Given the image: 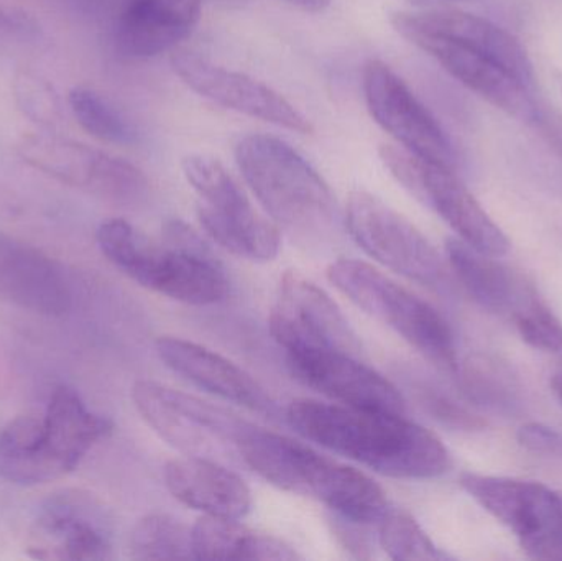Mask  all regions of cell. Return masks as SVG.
<instances>
[{"instance_id": "cell-1", "label": "cell", "mask_w": 562, "mask_h": 561, "mask_svg": "<svg viewBox=\"0 0 562 561\" xmlns=\"http://www.w3.org/2000/svg\"><path fill=\"white\" fill-rule=\"evenodd\" d=\"M286 420L306 440L383 476L435 480L452 464L445 444L405 414L296 399L288 405Z\"/></svg>"}, {"instance_id": "cell-2", "label": "cell", "mask_w": 562, "mask_h": 561, "mask_svg": "<svg viewBox=\"0 0 562 561\" xmlns=\"http://www.w3.org/2000/svg\"><path fill=\"white\" fill-rule=\"evenodd\" d=\"M240 461L272 486L317 501L340 519L370 526L390 507L385 491L362 471L276 431L254 427L240 444Z\"/></svg>"}, {"instance_id": "cell-3", "label": "cell", "mask_w": 562, "mask_h": 561, "mask_svg": "<svg viewBox=\"0 0 562 561\" xmlns=\"http://www.w3.org/2000/svg\"><path fill=\"white\" fill-rule=\"evenodd\" d=\"M112 431L68 385L52 392L43 415H20L0 431V478L16 486L52 483L75 471Z\"/></svg>"}, {"instance_id": "cell-4", "label": "cell", "mask_w": 562, "mask_h": 561, "mask_svg": "<svg viewBox=\"0 0 562 561\" xmlns=\"http://www.w3.org/2000/svg\"><path fill=\"white\" fill-rule=\"evenodd\" d=\"M236 161L277 226L301 237L321 236L333 226V191L290 144L272 135H247L236 145Z\"/></svg>"}, {"instance_id": "cell-5", "label": "cell", "mask_w": 562, "mask_h": 561, "mask_svg": "<svg viewBox=\"0 0 562 561\" xmlns=\"http://www.w3.org/2000/svg\"><path fill=\"white\" fill-rule=\"evenodd\" d=\"M327 279L353 305L454 375L459 362L454 333L435 306L363 260H336L327 267Z\"/></svg>"}, {"instance_id": "cell-6", "label": "cell", "mask_w": 562, "mask_h": 561, "mask_svg": "<svg viewBox=\"0 0 562 561\" xmlns=\"http://www.w3.org/2000/svg\"><path fill=\"white\" fill-rule=\"evenodd\" d=\"M132 402L145 424L187 457L234 461L240 458L244 438L256 427L226 408L148 379L135 382Z\"/></svg>"}, {"instance_id": "cell-7", "label": "cell", "mask_w": 562, "mask_h": 561, "mask_svg": "<svg viewBox=\"0 0 562 561\" xmlns=\"http://www.w3.org/2000/svg\"><path fill=\"white\" fill-rule=\"evenodd\" d=\"M183 173L201 200V227L217 246L252 262H270L279 256L280 227L259 214L220 160L190 155L183 160Z\"/></svg>"}, {"instance_id": "cell-8", "label": "cell", "mask_w": 562, "mask_h": 561, "mask_svg": "<svg viewBox=\"0 0 562 561\" xmlns=\"http://www.w3.org/2000/svg\"><path fill=\"white\" fill-rule=\"evenodd\" d=\"M346 224L357 246L386 269L436 292H452L448 260L398 211L369 191H353Z\"/></svg>"}, {"instance_id": "cell-9", "label": "cell", "mask_w": 562, "mask_h": 561, "mask_svg": "<svg viewBox=\"0 0 562 561\" xmlns=\"http://www.w3.org/2000/svg\"><path fill=\"white\" fill-rule=\"evenodd\" d=\"M131 279L168 299L198 306L223 302L231 285L203 237L180 220L165 223L161 243L148 244Z\"/></svg>"}, {"instance_id": "cell-10", "label": "cell", "mask_w": 562, "mask_h": 561, "mask_svg": "<svg viewBox=\"0 0 562 561\" xmlns=\"http://www.w3.org/2000/svg\"><path fill=\"white\" fill-rule=\"evenodd\" d=\"M462 490L535 560H562V494L537 481L462 473Z\"/></svg>"}, {"instance_id": "cell-11", "label": "cell", "mask_w": 562, "mask_h": 561, "mask_svg": "<svg viewBox=\"0 0 562 561\" xmlns=\"http://www.w3.org/2000/svg\"><path fill=\"white\" fill-rule=\"evenodd\" d=\"M16 150L35 170L117 206H137L150 193L148 178L135 165L81 142L32 134L20 141Z\"/></svg>"}, {"instance_id": "cell-12", "label": "cell", "mask_w": 562, "mask_h": 561, "mask_svg": "<svg viewBox=\"0 0 562 561\" xmlns=\"http://www.w3.org/2000/svg\"><path fill=\"white\" fill-rule=\"evenodd\" d=\"M380 157L398 183L416 200L435 210L459 239L487 256H507L510 240L459 180L456 171L426 164L390 145L380 148Z\"/></svg>"}, {"instance_id": "cell-13", "label": "cell", "mask_w": 562, "mask_h": 561, "mask_svg": "<svg viewBox=\"0 0 562 561\" xmlns=\"http://www.w3.org/2000/svg\"><path fill=\"white\" fill-rule=\"evenodd\" d=\"M363 96L370 115L413 157L456 171L458 150L438 119L419 101L405 79L386 63L370 59L363 68Z\"/></svg>"}, {"instance_id": "cell-14", "label": "cell", "mask_w": 562, "mask_h": 561, "mask_svg": "<svg viewBox=\"0 0 562 561\" xmlns=\"http://www.w3.org/2000/svg\"><path fill=\"white\" fill-rule=\"evenodd\" d=\"M112 519L104 504L88 491L49 494L30 532L29 556L46 561L112 559Z\"/></svg>"}, {"instance_id": "cell-15", "label": "cell", "mask_w": 562, "mask_h": 561, "mask_svg": "<svg viewBox=\"0 0 562 561\" xmlns=\"http://www.w3.org/2000/svg\"><path fill=\"white\" fill-rule=\"evenodd\" d=\"M270 333L284 352L334 349L360 356V341L342 310L296 270L284 273L270 313Z\"/></svg>"}, {"instance_id": "cell-16", "label": "cell", "mask_w": 562, "mask_h": 561, "mask_svg": "<svg viewBox=\"0 0 562 561\" xmlns=\"http://www.w3.org/2000/svg\"><path fill=\"white\" fill-rule=\"evenodd\" d=\"M171 66L188 88L214 104L297 134L313 132L310 119L280 92L244 72L216 65L193 52L175 53Z\"/></svg>"}, {"instance_id": "cell-17", "label": "cell", "mask_w": 562, "mask_h": 561, "mask_svg": "<svg viewBox=\"0 0 562 561\" xmlns=\"http://www.w3.org/2000/svg\"><path fill=\"white\" fill-rule=\"evenodd\" d=\"M291 374L301 384L346 407L405 414V397L359 356L334 349L284 352Z\"/></svg>"}, {"instance_id": "cell-18", "label": "cell", "mask_w": 562, "mask_h": 561, "mask_svg": "<svg viewBox=\"0 0 562 561\" xmlns=\"http://www.w3.org/2000/svg\"><path fill=\"white\" fill-rule=\"evenodd\" d=\"M400 35L422 52L428 53L452 78L495 108L518 121L528 124L537 122L541 108L535 101V89L525 85L497 59L479 52L474 46L432 33L409 30Z\"/></svg>"}, {"instance_id": "cell-19", "label": "cell", "mask_w": 562, "mask_h": 561, "mask_svg": "<svg viewBox=\"0 0 562 561\" xmlns=\"http://www.w3.org/2000/svg\"><path fill=\"white\" fill-rule=\"evenodd\" d=\"M203 0H122L112 42L128 59H148L183 42L201 19Z\"/></svg>"}, {"instance_id": "cell-20", "label": "cell", "mask_w": 562, "mask_h": 561, "mask_svg": "<svg viewBox=\"0 0 562 561\" xmlns=\"http://www.w3.org/2000/svg\"><path fill=\"white\" fill-rule=\"evenodd\" d=\"M0 300L45 316H63L72 305L61 267L42 250L0 234Z\"/></svg>"}, {"instance_id": "cell-21", "label": "cell", "mask_w": 562, "mask_h": 561, "mask_svg": "<svg viewBox=\"0 0 562 561\" xmlns=\"http://www.w3.org/2000/svg\"><path fill=\"white\" fill-rule=\"evenodd\" d=\"M157 355L175 374L204 392L257 412H272L273 402L259 382L220 352L175 336H161Z\"/></svg>"}, {"instance_id": "cell-22", "label": "cell", "mask_w": 562, "mask_h": 561, "mask_svg": "<svg viewBox=\"0 0 562 561\" xmlns=\"http://www.w3.org/2000/svg\"><path fill=\"white\" fill-rule=\"evenodd\" d=\"M164 478L175 500L203 516L244 519L252 509L246 481L220 461L183 455L168 461Z\"/></svg>"}, {"instance_id": "cell-23", "label": "cell", "mask_w": 562, "mask_h": 561, "mask_svg": "<svg viewBox=\"0 0 562 561\" xmlns=\"http://www.w3.org/2000/svg\"><path fill=\"white\" fill-rule=\"evenodd\" d=\"M446 256L449 269L465 292L482 308L495 315L515 319L540 296L537 287L527 277L498 262V257L487 256L459 237L446 240Z\"/></svg>"}, {"instance_id": "cell-24", "label": "cell", "mask_w": 562, "mask_h": 561, "mask_svg": "<svg viewBox=\"0 0 562 561\" xmlns=\"http://www.w3.org/2000/svg\"><path fill=\"white\" fill-rule=\"evenodd\" d=\"M396 32H425L458 40L497 59L535 89V69L527 49L505 29L484 16L465 12H400L392 16Z\"/></svg>"}, {"instance_id": "cell-25", "label": "cell", "mask_w": 562, "mask_h": 561, "mask_svg": "<svg viewBox=\"0 0 562 561\" xmlns=\"http://www.w3.org/2000/svg\"><path fill=\"white\" fill-rule=\"evenodd\" d=\"M194 559L300 560L301 556L279 537L244 526L240 519L203 516L193 527Z\"/></svg>"}, {"instance_id": "cell-26", "label": "cell", "mask_w": 562, "mask_h": 561, "mask_svg": "<svg viewBox=\"0 0 562 561\" xmlns=\"http://www.w3.org/2000/svg\"><path fill=\"white\" fill-rule=\"evenodd\" d=\"M454 375L461 394L475 407L504 417L524 414L527 405L524 384L504 359L474 352L458 362Z\"/></svg>"}, {"instance_id": "cell-27", "label": "cell", "mask_w": 562, "mask_h": 561, "mask_svg": "<svg viewBox=\"0 0 562 561\" xmlns=\"http://www.w3.org/2000/svg\"><path fill=\"white\" fill-rule=\"evenodd\" d=\"M128 552L134 560L194 559L193 530L177 517L150 514L135 524Z\"/></svg>"}, {"instance_id": "cell-28", "label": "cell", "mask_w": 562, "mask_h": 561, "mask_svg": "<svg viewBox=\"0 0 562 561\" xmlns=\"http://www.w3.org/2000/svg\"><path fill=\"white\" fill-rule=\"evenodd\" d=\"M69 108L78 124L92 137L115 145H132L138 141L135 125L104 96L88 88L69 92Z\"/></svg>"}, {"instance_id": "cell-29", "label": "cell", "mask_w": 562, "mask_h": 561, "mask_svg": "<svg viewBox=\"0 0 562 561\" xmlns=\"http://www.w3.org/2000/svg\"><path fill=\"white\" fill-rule=\"evenodd\" d=\"M379 542L386 556L393 560L426 561L448 560L429 539L418 520L403 509L389 507L379 520Z\"/></svg>"}, {"instance_id": "cell-30", "label": "cell", "mask_w": 562, "mask_h": 561, "mask_svg": "<svg viewBox=\"0 0 562 561\" xmlns=\"http://www.w3.org/2000/svg\"><path fill=\"white\" fill-rule=\"evenodd\" d=\"M413 389H415L419 405L442 427L454 431H465V434H475V431L487 428V422L481 415L474 414L471 408L456 401L438 385L419 381Z\"/></svg>"}, {"instance_id": "cell-31", "label": "cell", "mask_w": 562, "mask_h": 561, "mask_svg": "<svg viewBox=\"0 0 562 561\" xmlns=\"http://www.w3.org/2000/svg\"><path fill=\"white\" fill-rule=\"evenodd\" d=\"M521 339L540 351L557 352L562 349V323L541 296L530 303L515 318Z\"/></svg>"}, {"instance_id": "cell-32", "label": "cell", "mask_w": 562, "mask_h": 561, "mask_svg": "<svg viewBox=\"0 0 562 561\" xmlns=\"http://www.w3.org/2000/svg\"><path fill=\"white\" fill-rule=\"evenodd\" d=\"M15 98L20 109L43 125H53L59 121V101L48 82L33 72H20L15 79Z\"/></svg>"}, {"instance_id": "cell-33", "label": "cell", "mask_w": 562, "mask_h": 561, "mask_svg": "<svg viewBox=\"0 0 562 561\" xmlns=\"http://www.w3.org/2000/svg\"><path fill=\"white\" fill-rule=\"evenodd\" d=\"M517 438L518 444L531 453L562 460V431L557 428L530 422L520 427Z\"/></svg>"}, {"instance_id": "cell-34", "label": "cell", "mask_w": 562, "mask_h": 561, "mask_svg": "<svg viewBox=\"0 0 562 561\" xmlns=\"http://www.w3.org/2000/svg\"><path fill=\"white\" fill-rule=\"evenodd\" d=\"M40 35V25L22 10L0 7V38L32 40Z\"/></svg>"}, {"instance_id": "cell-35", "label": "cell", "mask_w": 562, "mask_h": 561, "mask_svg": "<svg viewBox=\"0 0 562 561\" xmlns=\"http://www.w3.org/2000/svg\"><path fill=\"white\" fill-rule=\"evenodd\" d=\"M71 12L85 16H104L117 12L122 0H52Z\"/></svg>"}, {"instance_id": "cell-36", "label": "cell", "mask_w": 562, "mask_h": 561, "mask_svg": "<svg viewBox=\"0 0 562 561\" xmlns=\"http://www.w3.org/2000/svg\"><path fill=\"white\" fill-rule=\"evenodd\" d=\"M535 125L540 128L541 134L550 142V145H553L554 150L562 155V119L560 115L550 114V112L541 109Z\"/></svg>"}, {"instance_id": "cell-37", "label": "cell", "mask_w": 562, "mask_h": 561, "mask_svg": "<svg viewBox=\"0 0 562 561\" xmlns=\"http://www.w3.org/2000/svg\"><path fill=\"white\" fill-rule=\"evenodd\" d=\"M293 5L301 7V9L310 10V12H321L329 5L330 0H286Z\"/></svg>"}, {"instance_id": "cell-38", "label": "cell", "mask_w": 562, "mask_h": 561, "mask_svg": "<svg viewBox=\"0 0 562 561\" xmlns=\"http://www.w3.org/2000/svg\"><path fill=\"white\" fill-rule=\"evenodd\" d=\"M551 388H553L554 395H557L558 401H560L562 405V362L560 368H558L557 374L551 379Z\"/></svg>"}]
</instances>
